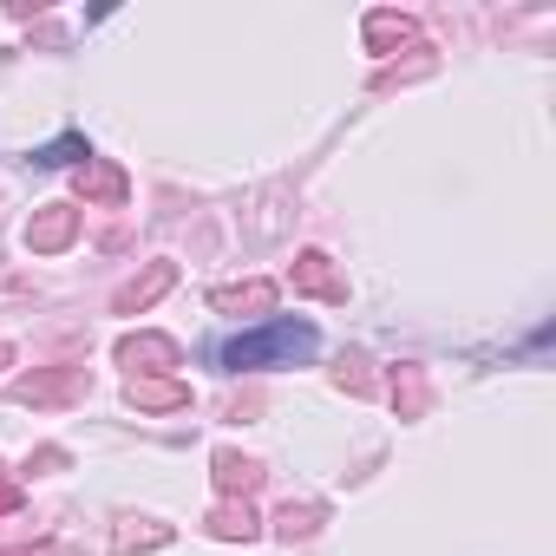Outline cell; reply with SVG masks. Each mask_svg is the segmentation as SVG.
<instances>
[{"label": "cell", "mask_w": 556, "mask_h": 556, "mask_svg": "<svg viewBox=\"0 0 556 556\" xmlns=\"http://www.w3.org/2000/svg\"><path fill=\"white\" fill-rule=\"evenodd\" d=\"M8 361H14V348H8V341H0V367H8Z\"/></svg>", "instance_id": "obj_20"}, {"label": "cell", "mask_w": 556, "mask_h": 556, "mask_svg": "<svg viewBox=\"0 0 556 556\" xmlns=\"http://www.w3.org/2000/svg\"><path fill=\"white\" fill-rule=\"evenodd\" d=\"M0 556H47V549H0Z\"/></svg>", "instance_id": "obj_19"}, {"label": "cell", "mask_w": 556, "mask_h": 556, "mask_svg": "<svg viewBox=\"0 0 556 556\" xmlns=\"http://www.w3.org/2000/svg\"><path fill=\"white\" fill-rule=\"evenodd\" d=\"M92 380H86V367H53V374H21L8 393L21 400V406H66V400H79Z\"/></svg>", "instance_id": "obj_3"}, {"label": "cell", "mask_w": 556, "mask_h": 556, "mask_svg": "<svg viewBox=\"0 0 556 556\" xmlns=\"http://www.w3.org/2000/svg\"><path fill=\"white\" fill-rule=\"evenodd\" d=\"M393 400H406V413H419V406H426V380H419V374H400V380H393Z\"/></svg>", "instance_id": "obj_17"}, {"label": "cell", "mask_w": 556, "mask_h": 556, "mask_svg": "<svg viewBox=\"0 0 556 556\" xmlns=\"http://www.w3.org/2000/svg\"><path fill=\"white\" fill-rule=\"evenodd\" d=\"M14 504H21V484H14V478H8V471H0V517H8V510H14Z\"/></svg>", "instance_id": "obj_18"}, {"label": "cell", "mask_w": 556, "mask_h": 556, "mask_svg": "<svg viewBox=\"0 0 556 556\" xmlns=\"http://www.w3.org/2000/svg\"><path fill=\"white\" fill-rule=\"evenodd\" d=\"M419 40V21L413 14H393V8H374L367 14V47L374 53H400V47H413Z\"/></svg>", "instance_id": "obj_9"}, {"label": "cell", "mask_w": 556, "mask_h": 556, "mask_svg": "<svg viewBox=\"0 0 556 556\" xmlns=\"http://www.w3.org/2000/svg\"><path fill=\"white\" fill-rule=\"evenodd\" d=\"M177 361H184V348H177L170 334H125V341H118V367H125L131 380H170Z\"/></svg>", "instance_id": "obj_2"}, {"label": "cell", "mask_w": 556, "mask_h": 556, "mask_svg": "<svg viewBox=\"0 0 556 556\" xmlns=\"http://www.w3.org/2000/svg\"><path fill=\"white\" fill-rule=\"evenodd\" d=\"M295 289L302 295H321V302H348V275L334 268L328 249H302L295 255Z\"/></svg>", "instance_id": "obj_4"}, {"label": "cell", "mask_w": 556, "mask_h": 556, "mask_svg": "<svg viewBox=\"0 0 556 556\" xmlns=\"http://www.w3.org/2000/svg\"><path fill=\"white\" fill-rule=\"evenodd\" d=\"M125 170L118 164H105V157H86L79 164V197H92V203H125Z\"/></svg>", "instance_id": "obj_12"}, {"label": "cell", "mask_w": 556, "mask_h": 556, "mask_svg": "<svg viewBox=\"0 0 556 556\" xmlns=\"http://www.w3.org/2000/svg\"><path fill=\"white\" fill-rule=\"evenodd\" d=\"M177 530L170 523H157V517H125L118 530H112V556H138V549H164Z\"/></svg>", "instance_id": "obj_11"}, {"label": "cell", "mask_w": 556, "mask_h": 556, "mask_svg": "<svg viewBox=\"0 0 556 556\" xmlns=\"http://www.w3.org/2000/svg\"><path fill=\"white\" fill-rule=\"evenodd\" d=\"M210 308L216 315H268L275 282H223V289H210Z\"/></svg>", "instance_id": "obj_7"}, {"label": "cell", "mask_w": 556, "mask_h": 556, "mask_svg": "<svg viewBox=\"0 0 556 556\" xmlns=\"http://www.w3.org/2000/svg\"><path fill=\"white\" fill-rule=\"evenodd\" d=\"M125 400H131L138 413H184V406H190V387H184V380H131Z\"/></svg>", "instance_id": "obj_10"}, {"label": "cell", "mask_w": 556, "mask_h": 556, "mask_svg": "<svg viewBox=\"0 0 556 556\" xmlns=\"http://www.w3.org/2000/svg\"><path fill=\"white\" fill-rule=\"evenodd\" d=\"M321 341H315V328L308 321H268V328H255V334H236L229 348H223V367L229 374H262V367H295V361H308Z\"/></svg>", "instance_id": "obj_1"}, {"label": "cell", "mask_w": 556, "mask_h": 556, "mask_svg": "<svg viewBox=\"0 0 556 556\" xmlns=\"http://www.w3.org/2000/svg\"><path fill=\"white\" fill-rule=\"evenodd\" d=\"M321 517H328L321 504H282V517H275V530H282V536L295 543V536H315V530H321Z\"/></svg>", "instance_id": "obj_14"}, {"label": "cell", "mask_w": 556, "mask_h": 556, "mask_svg": "<svg viewBox=\"0 0 556 556\" xmlns=\"http://www.w3.org/2000/svg\"><path fill=\"white\" fill-rule=\"evenodd\" d=\"M73 236H79V210H73V203H47V210L27 223V249H34V255H60Z\"/></svg>", "instance_id": "obj_5"}, {"label": "cell", "mask_w": 556, "mask_h": 556, "mask_svg": "<svg viewBox=\"0 0 556 556\" xmlns=\"http://www.w3.org/2000/svg\"><path fill=\"white\" fill-rule=\"evenodd\" d=\"M334 380H341L348 393H374V374H367V361H361V354H354V361H341V374H334Z\"/></svg>", "instance_id": "obj_15"}, {"label": "cell", "mask_w": 556, "mask_h": 556, "mask_svg": "<svg viewBox=\"0 0 556 556\" xmlns=\"http://www.w3.org/2000/svg\"><path fill=\"white\" fill-rule=\"evenodd\" d=\"M203 523H210V536H223V543H255V536H262V517L249 510V497H223Z\"/></svg>", "instance_id": "obj_8"}, {"label": "cell", "mask_w": 556, "mask_h": 556, "mask_svg": "<svg viewBox=\"0 0 556 556\" xmlns=\"http://www.w3.org/2000/svg\"><path fill=\"white\" fill-rule=\"evenodd\" d=\"M210 465H216V491H223V497H249V491L262 484V465H255V458H242V452H229V445H223Z\"/></svg>", "instance_id": "obj_13"}, {"label": "cell", "mask_w": 556, "mask_h": 556, "mask_svg": "<svg viewBox=\"0 0 556 556\" xmlns=\"http://www.w3.org/2000/svg\"><path fill=\"white\" fill-rule=\"evenodd\" d=\"M170 289H177V262H151L138 282H125V289L112 295V308H118V315H144V308H151L157 295H170Z\"/></svg>", "instance_id": "obj_6"}, {"label": "cell", "mask_w": 556, "mask_h": 556, "mask_svg": "<svg viewBox=\"0 0 556 556\" xmlns=\"http://www.w3.org/2000/svg\"><path fill=\"white\" fill-rule=\"evenodd\" d=\"M73 157H92V151H86V138H60V144H47V151H40V164H73Z\"/></svg>", "instance_id": "obj_16"}]
</instances>
